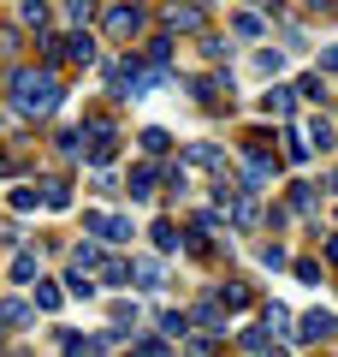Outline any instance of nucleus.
I'll use <instances>...</instances> for the list:
<instances>
[{"label": "nucleus", "mask_w": 338, "mask_h": 357, "mask_svg": "<svg viewBox=\"0 0 338 357\" xmlns=\"http://www.w3.org/2000/svg\"><path fill=\"white\" fill-rule=\"evenodd\" d=\"M60 77H54V66H36V72H13V107L24 119H36V114H54L60 107Z\"/></svg>", "instance_id": "f257e3e1"}, {"label": "nucleus", "mask_w": 338, "mask_h": 357, "mask_svg": "<svg viewBox=\"0 0 338 357\" xmlns=\"http://www.w3.org/2000/svg\"><path fill=\"white\" fill-rule=\"evenodd\" d=\"M332 333H338V316H332V310H321V304H314V310H303V316H297L291 340H297V345H326Z\"/></svg>", "instance_id": "f03ea898"}, {"label": "nucleus", "mask_w": 338, "mask_h": 357, "mask_svg": "<svg viewBox=\"0 0 338 357\" xmlns=\"http://www.w3.org/2000/svg\"><path fill=\"white\" fill-rule=\"evenodd\" d=\"M202 24H208L202 0H190V6H166V30H172V36H202Z\"/></svg>", "instance_id": "7ed1b4c3"}, {"label": "nucleus", "mask_w": 338, "mask_h": 357, "mask_svg": "<svg viewBox=\"0 0 338 357\" xmlns=\"http://www.w3.org/2000/svg\"><path fill=\"white\" fill-rule=\"evenodd\" d=\"M101 24H107V36L131 42V36L143 30V6H107V18H101Z\"/></svg>", "instance_id": "20e7f679"}, {"label": "nucleus", "mask_w": 338, "mask_h": 357, "mask_svg": "<svg viewBox=\"0 0 338 357\" xmlns=\"http://www.w3.org/2000/svg\"><path fill=\"white\" fill-rule=\"evenodd\" d=\"M36 321V304H24V298H0V333H18Z\"/></svg>", "instance_id": "39448f33"}, {"label": "nucleus", "mask_w": 338, "mask_h": 357, "mask_svg": "<svg viewBox=\"0 0 338 357\" xmlns=\"http://www.w3.org/2000/svg\"><path fill=\"white\" fill-rule=\"evenodd\" d=\"M131 280H137L143 292H161V286H166V268H161V256H137V262H131Z\"/></svg>", "instance_id": "423d86ee"}, {"label": "nucleus", "mask_w": 338, "mask_h": 357, "mask_svg": "<svg viewBox=\"0 0 338 357\" xmlns=\"http://www.w3.org/2000/svg\"><path fill=\"white\" fill-rule=\"evenodd\" d=\"M261 114L267 119H291V114H297V89H285V84L267 89V96H261Z\"/></svg>", "instance_id": "0eeeda50"}, {"label": "nucleus", "mask_w": 338, "mask_h": 357, "mask_svg": "<svg viewBox=\"0 0 338 357\" xmlns=\"http://www.w3.org/2000/svg\"><path fill=\"white\" fill-rule=\"evenodd\" d=\"M83 227H89V232H101V238H113V244L131 238V220H125V215H83Z\"/></svg>", "instance_id": "6e6552de"}, {"label": "nucleus", "mask_w": 338, "mask_h": 357, "mask_svg": "<svg viewBox=\"0 0 338 357\" xmlns=\"http://www.w3.org/2000/svg\"><path fill=\"white\" fill-rule=\"evenodd\" d=\"M154 178H161L154 167H131V178H125V185H131V203H149V197H154Z\"/></svg>", "instance_id": "1a4fd4ad"}, {"label": "nucleus", "mask_w": 338, "mask_h": 357, "mask_svg": "<svg viewBox=\"0 0 338 357\" xmlns=\"http://www.w3.org/2000/svg\"><path fill=\"white\" fill-rule=\"evenodd\" d=\"M225 304H220V298H208V304H196V316H190V321H196V328H208V333H225Z\"/></svg>", "instance_id": "9d476101"}, {"label": "nucleus", "mask_w": 338, "mask_h": 357, "mask_svg": "<svg viewBox=\"0 0 338 357\" xmlns=\"http://www.w3.org/2000/svg\"><path fill=\"white\" fill-rule=\"evenodd\" d=\"M267 178H273V161H267V155H250V161H243V185H250V191H261Z\"/></svg>", "instance_id": "9b49d317"}, {"label": "nucleus", "mask_w": 338, "mask_h": 357, "mask_svg": "<svg viewBox=\"0 0 338 357\" xmlns=\"http://www.w3.org/2000/svg\"><path fill=\"white\" fill-rule=\"evenodd\" d=\"M65 36H72V42H65V54H72L77 66H89V60H95V42L83 36V24H77V30H65Z\"/></svg>", "instance_id": "f8f14e48"}, {"label": "nucleus", "mask_w": 338, "mask_h": 357, "mask_svg": "<svg viewBox=\"0 0 338 357\" xmlns=\"http://www.w3.org/2000/svg\"><path fill=\"white\" fill-rule=\"evenodd\" d=\"M225 208H232V220H238V232H250L255 220H261V208H255L250 197H232V203H225Z\"/></svg>", "instance_id": "ddd939ff"}, {"label": "nucleus", "mask_w": 338, "mask_h": 357, "mask_svg": "<svg viewBox=\"0 0 338 357\" xmlns=\"http://www.w3.org/2000/svg\"><path fill=\"white\" fill-rule=\"evenodd\" d=\"M13 280H18V286L42 280V262H36V256H30V250H18V256H13Z\"/></svg>", "instance_id": "4468645a"}, {"label": "nucleus", "mask_w": 338, "mask_h": 357, "mask_svg": "<svg viewBox=\"0 0 338 357\" xmlns=\"http://www.w3.org/2000/svg\"><path fill=\"white\" fill-rule=\"evenodd\" d=\"M338 143V126L332 119H309V149H332Z\"/></svg>", "instance_id": "2eb2a0df"}, {"label": "nucleus", "mask_w": 338, "mask_h": 357, "mask_svg": "<svg viewBox=\"0 0 338 357\" xmlns=\"http://www.w3.org/2000/svg\"><path fill=\"white\" fill-rule=\"evenodd\" d=\"M220 304L225 310H250V286H243V280H225L220 286Z\"/></svg>", "instance_id": "dca6fc26"}, {"label": "nucleus", "mask_w": 338, "mask_h": 357, "mask_svg": "<svg viewBox=\"0 0 338 357\" xmlns=\"http://www.w3.org/2000/svg\"><path fill=\"white\" fill-rule=\"evenodd\" d=\"M18 18H24L30 30H42L48 24V0H18Z\"/></svg>", "instance_id": "f3484780"}, {"label": "nucleus", "mask_w": 338, "mask_h": 357, "mask_svg": "<svg viewBox=\"0 0 338 357\" xmlns=\"http://www.w3.org/2000/svg\"><path fill=\"white\" fill-rule=\"evenodd\" d=\"M161 333L184 340V333H190V316H184V310H161Z\"/></svg>", "instance_id": "a211bd4d"}, {"label": "nucleus", "mask_w": 338, "mask_h": 357, "mask_svg": "<svg viewBox=\"0 0 338 357\" xmlns=\"http://www.w3.org/2000/svg\"><path fill=\"white\" fill-rule=\"evenodd\" d=\"M184 167H220V149L214 143H196V149H184Z\"/></svg>", "instance_id": "6ab92c4d"}, {"label": "nucleus", "mask_w": 338, "mask_h": 357, "mask_svg": "<svg viewBox=\"0 0 338 357\" xmlns=\"http://www.w3.org/2000/svg\"><path fill=\"white\" fill-rule=\"evenodd\" d=\"M154 244H161V250H178V244H184V232H178L172 220H154Z\"/></svg>", "instance_id": "aec40b11"}, {"label": "nucleus", "mask_w": 338, "mask_h": 357, "mask_svg": "<svg viewBox=\"0 0 338 357\" xmlns=\"http://www.w3.org/2000/svg\"><path fill=\"white\" fill-rule=\"evenodd\" d=\"M243 351H267V345H273V328H267V321H261V328H250V333H243Z\"/></svg>", "instance_id": "412c9836"}, {"label": "nucleus", "mask_w": 338, "mask_h": 357, "mask_svg": "<svg viewBox=\"0 0 338 357\" xmlns=\"http://www.w3.org/2000/svg\"><path fill=\"white\" fill-rule=\"evenodd\" d=\"M261 321H267L273 333H285V328H291V310H285V304H261Z\"/></svg>", "instance_id": "4be33fe9"}, {"label": "nucleus", "mask_w": 338, "mask_h": 357, "mask_svg": "<svg viewBox=\"0 0 338 357\" xmlns=\"http://www.w3.org/2000/svg\"><path fill=\"white\" fill-rule=\"evenodd\" d=\"M60 286H54V280H36V310H60Z\"/></svg>", "instance_id": "5701e85b"}, {"label": "nucleus", "mask_w": 338, "mask_h": 357, "mask_svg": "<svg viewBox=\"0 0 338 357\" xmlns=\"http://www.w3.org/2000/svg\"><path fill=\"white\" fill-rule=\"evenodd\" d=\"M101 280H107V286H131V262H119V256H113V262L101 268Z\"/></svg>", "instance_id": "b1692460"}, {"label": "nucleus", "mask_w": 338, "mask_h": 357, "mask_svg": "<svg viewBox=\"0 0 338 357\" xmlns=\"http://www.w3.org/2000/svg\"><path fill=\"white\" fill-rule=\"evenodd\" d=\"M255 72H267V77L285 72V54H279V48H261V54H255Z\"/></svg>", "instance_id": "393cba45"}, {"label": "nucleus", "mask_w": 338, "mask_h": 357, "mask_svg": "<svg viewBox=\"0 0 338 357\" xmlns=\"http://www.w3.org/2000/svg\"><path fill=\"white\" fill-rule=\"evenodd\" d=\"M143 149H149V155H166V149H172V137H166L161 126H149V131H143Z\"/></svg>", "instance_id": "a878e982"}, {"label": "nucleus", "mask_w": 338, "mask_h": 357, "mask_svg": "<svg viewBox=\"0 0 338 357\" xmlns=\"http://www.w3.org/2000/svg\"><path fill=\"white\" fill-rule=\"evenodd\" d=\"M65 292H77V298H89V292H95V280H89L83 268H72V274H65Z\"/></svg>", "instance_id": "bb28decb"}, {"label": "nucleus", "mask_w": 338, "mask_h": 357, "mask_svg": "<svg viewBox=\"0 0 338 357\" xmlns=\"http://www.w3.org/2000/svg\"><path fill=\"white\" fill-rule=\"evenodd\" d=\"M232 30H238V36H261V18H255V13H238V18H232Z\"/></svg>", "instance_id": "cd10ccee"}, {"label": "nucleus", "mask_w": 338, "mask_h": 357, "mask_svg": "<svg viewBox=\"0 0 338 357\" xmlns=\"http://www.w3.org/2000/svg\"><path fill=\"white\" fill-rule=\"evenodd\" d=\"M65 60V42L60 36H42V66H60Z\"/></svg>", "instance_id": "c85d7f7f"}, {"label": "nucleus", "mask_w": 338, "mask_h": 357, "mask_svg": "<svg viewBox=\"0 0 338 357\" xmlns=\"http://www.w3.org/2000/svg\"><path fill=\"white\" fill-rule=\"evenodd\" d=\"M95 262H101V250H95V244H77V250H72V268H83V274H89Z\"/></svg>", "instance_id": "c756f323"}, {"label": "nucleus", "mask_w": 338, "mask_h": 357, "mask_svg": "<svg viewBox=\"0 0 338 357\" xmlns=\"http://www.w3.org/2000/svg\"><path fill=\"white\" fill-rule=\"evenodd\" d=\"M89 13H95L89 0H65V18H72V30H77V24H89Z\"/></svg>", "instance_id": "7c9ffc66"}, {"label": "nucleus", "mask_w": 338, "mask_h": 357, "mask_svg": "<svg viewBox=\"0 0 338 357\" xmlns=\"http://www.w3.org/2000/svg\"><path fill=\"white\" fill-rule=\"evenodd\" d=\"M42 203H48V208H65V203H72V191H65V185H60V178H54V185H48V191H42Z\"/></svg>", "instance_id": "2f4dec72"}, {"label": "nucleus", "mask_w": 338, "mask_h": 357, "mask_svg": "<svg viewBox=\"0 0 338 357\" xmlns=\"http://www.w3.org/2000/svg\"><path fill=\"white\" fill-rule=\"evenodd\" d=\"M166 54H172V30H166V36H154V42H149V60H154V66H166Z\"/></svg>", "instance_id": "473e14b6"}, {"label": "nucleus", "mask_w": 338, "mask_h": 357, "mask_svg": "<svg viewBox=\"0 0 338 357\" xmlns=\"http://www.w3.org/2000/svg\"><path fill=\"white\" fill-rule=\"evenodd\" d=\"M13 208H18V215H30V208H36V191H30V185H18V191H13Z\"/></svg>", "instance_id": "72a5a7b5"}, {"label": "nucleus", "mask_w": 338, "mask_h": 357, "mask_svg": "<svg viewBox=\"0 0 338 357\" xmlns=\"http://www.w3.org/2000/svg\"><path fill=\"white\" fill-rule=\"evenodd\" d=\"M291 208H303V215H309V208H314V185H297V191H291Z\"/></svg>", "instance_id": "f704fd0d"}, {"label": "nucleus", "mask_w": 338, "mask_h": 357, "mask_svg": "<svg viewBox=\"0 0 338 357\" xmlns=\"http://www.w3.org/2000/svg\"><path fill=\"white\" fill-rule=\"evenodd\" d=\"M303 96H309V102H326V84H321V72H314V77H303Z\"/></svg>", "instance_id": "c9c22d12"}, {"label": "nucleus", "mask_w": 338, "mask_h": 357, "mask_svg": "<svg viewBox=\"0 0 338 357\" xmlns=\"http://www.w3.org/2000/svg\"><path fill=\"white\" fill-rule=\"evenodd\" d=\"M285 155L291 161H309V137H285Z\"/></svg>", "instance_id": "e433bc0d"}, {"label": "nucleus", "mask_w": 338, "mask_h": 357, "mask_svg": "<svg viewBox=\"0 0 338 357\" xmlns=\"http://www.w3.org/2000/svg\"><path fill=\"white\" fill-rule=\"evenodd\" d=\"M0 54H18V30H13V24L0 30Z\"/></svg>", "instance_id": "4c0bfd02"}, {"label": "nucleus", "mask_w": 338, "mask_h": 357, "mask_svg": "<svg viewBox=\"0 0 338 357\" xmlns=\"http://www.w3.org/2000/svg\"><path fill=\"white\" fill-rule=\"evenodd\" d=\"M321 72H338V42H332V48H321Z\"/></svg>", "instance_id": "58836bf2"}, {"label": "nucleus", "mask_w": 338, "mask_h": 357, "mask_svg": "<svg viewBox=\"0 0 338 357\" xmlns=\"http://www.w3.org/2000/svg\"><path fill=\"white\" fill-rule=\"evenodd\" d=\"M326 262H332V268H338V238H326Z\"/></svg>", "instance_id": "ea45409f"}, {"label": "nucleus", "mask_w": 338, "mask_h": 357, "mask_svg": "<svg viewBox=\"0 0 338 357\" xmlns=\"http://www.w3.org/2000/svg\"><path fill=\"white\" fill-rule=\"evenodd\" d=\"M332 191H338V173H332Z\"/></svg>", "instance_id": "a19ab883"}]
</instances>
